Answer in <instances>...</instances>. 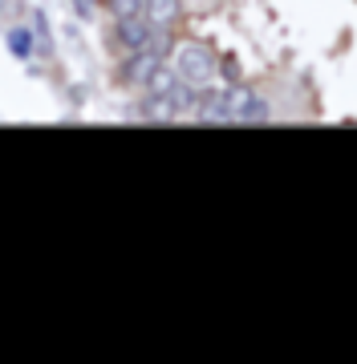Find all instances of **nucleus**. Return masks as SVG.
Wrapping results in <instances>:
<instances>
[{
	"mask_svg": "<svg viewBox=\"0 0 357 364\" xmlns=\"http://www.w3.org/2000/svg\"><path fill=\"white\" fill-rule=\"evenodd\" d=\"M175 73L191 85H212V77L219 73V61H215V53L207 45H195V41H187L175 49Z\"/></svg>",
	"mask_w": 357,
	"mask_h": 364,
	"instance_id": "1",
	"label": "nucleus"
},
{
	"mask_svg": "<svg viewBox=\"0 0 357 364\" xmlns=\"http://www.w3.org/2000/svg\"><path fill=\"white\" fill-rule=\"evenodd\" d=\"M167 53H171V37H167V28H159L143 49L130 53V61H126V77L146 90V81L155 77V69H162V57H167Z\"/></svg>",
	"mask_w": 357,
	"mask_h": 364,
	"instance_id": "2",
	"label": "nucleus"
},
{
	"mask_svg": "<svg viewBox=\"0 0 357 364\" xmlns=\"http://www.w3.org/2000/svg\"><path fill=\"white\" fill-rule=\"evenodd\" d=\"M227 102H232V122H239V126H260V122H268V102L260 93L244 90V85H232L227 90Z\"/></svg>",
	"mask_w": 357,
	"mask_h": 364,
	"instance_id": "3",
	"label": "nucleus"
},
{
	"mask_svg": "<svg viewBox=\"0 0 357 364\" xmlns=\"http://www.w3.org/2000/svg\"><path fill=\"white\" fill-rule=\"evenodd\" d=\"M155 33H159V28L150 25V21H146V16H122L118 21V41L122 45H126V49H143L146 41L155 37Z\"/></svg>",
	"mask_w": 357,
	"mask_h": 364,
	"instance_id": "4",
	"label": "nucleus"
},
{
	"mask_svg": "<svg viewBox=\"0 0 357 364\" xmlns=\"http://www.w3.org/2000/svg\"><path fill=\"white\" fill-rule=\"evenodd\" d=\"M29 37H33V53L37 57H53V33H49L45 9H33V16H29Z\"/></svg>",
	"mask_w": 357,
	"mask_h": 364,
	"instance_id": "5",
	"label": "nucleus"
},
{
	"mask_svg": "<svg viewBox=\"0 0 357 364\" xmlns=\"http://www.w3.org/2000/svg\"><path fill=\"white\" fill-rule=\"evenodd\" d=\"M179 13H183L179 0H146V9H143V16L155 28H171L175 21H179Z\"/></svg>",
	"mask_w": 357,
	"mask_h": 364,
	"instance_id": "6",
	"label": "nucleus"
},
{
	"mask_svg": "<svg viewBox=\"0 0 357 364\" xmlns=\"http://www.w3.org/2000/svg\"><path fill=\"white\" fill-rule=\"evenodd\" d=\"M143 117H150V122H171V117H179V109H175V105L167 102V97H159V93H146Z\"/></svg>",
	"mask_w": 357,
	"mask_h": 364,
	"instance_id": "7",
	"label": "nucleus"
},
{
	"mask_svg": "<svg viewBox=\"0 0 357 364\" xmlns=\"http://www.w3.org/2000/svg\"><path fill=\"white\" fill-rule=\"evenodd\" d=\"M9 49H13L16 57H33V37H29V28H13V33H9Z\"/></svg>",
	"mask_w": 357,
	"mask_h": 364,
	"instance_id": "8",
	"label": "nucleus"
},
{
	"mask_svg": "<svg viewBox=\"0 0 357 364\" xmlns=\"http://www.w3.org/2000/svg\"><path fill=\"white\" fill-rule=\"evenodd\" d=\"M146 0H110V13H114V21H122V16H143Z\"/></svg>",
	"mask_w": 357,
	"mask_h": 364,
	"instance_id": "9",
	"label": "nucleus"
},
{
	"mask_svg": "<svg viewBox=\"0 0 357 364\" xmlns=\"http://www.w3.org/2000/svg\"><path fill=\"white\" fill-rule=\"evenodd\" d=\"M69 4H73V13H78L81 21H93V13H98V4H93V0H69Z\"/></svg>",
	"mask_w": 357,
	"mask_h": 364,
	"instance_id": "10",
	"label": "nucleus"
},
{
	"mask_svg": "<svg viewBox=\"0 0 357 364\" xmlns=\"http://www.w3.org/2000/svg\"><path fill=\"white\" fill-rule=\"evenodd\" d=\"M4 9H9V0H0V13H4Z\"/></svg>",
	"mask_w": 357,
	"mask_h": 364,
	"instance_id": "11",
	"label": "nucleus"
}]
</instances>
